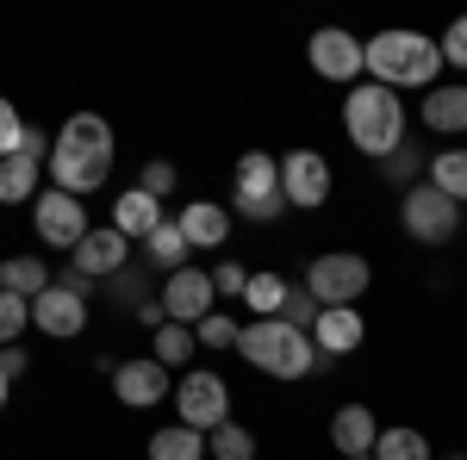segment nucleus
<instances>
[{"label": "nucleus", "mask_w": 467, "mask_h": 460, "mask_svg": "<svg viewBox=\"0 0 467 460\" xmlns=\"http://www.w3.org/2000/svg\"><path fill=\"white\" fill-rule=\"evenodd\" d=\"M19 138H26V125H19V107L0 94V162H6V156H19Z\"/></svg>", "instance_id": "obj_35"}, {"label": "nucleus", "mask_w": 467, "mask_h": 460, "mask_svg": "<svg viewBox=\"0 0 467 460\" xmlns=\"http://www.w3.org/2000/svg\"><path fill=\"white\" fill-rule=\"evenodd\" d=\"M50 149H63V156H81V162H112V125L100 118V112H69Z\"/></svg>", "instance_id": "obj_15"}, {"label": "nucleus", "mask_w": 467, "mask_h": 460, "mask_svg": "<svg viewBox=\"0 0 467 460\" xmlns=\"http://www.w3.org/2000/svg\"><path fill=\"white\" fill-rule=\"evenodd\" d=\"M436 44H442V63L467 69V13H462V19H455V26H449L442 37H436Z\"/></svg>", "instance_id": "obj_37"}, {"label": "nucleus", "mask_w": 467, "mask_h": 460, "mask_svg": "<svg viewBox=\"0 0 467 460\" xmlns=\"http://www.w3.org/2000/svg\"><path fill=\"white\" fill-rule=\"evenodd\" d=\"M175 224L187 237V249H224V237H231V212L218 199H187L175 212Z\"/></svg>", "instance_id": "obj_18"}, {"label": "nucleus", "mask_w": 467, "mask_h": 460, "mask_svg": "<svg viewBox=\"0 0 467 460\" xmlns=\"http://www.w3.org/2000/svg\"><path fill=\"white\" fill-rule=\"evenodd\" d=\"M306 56H312V69L324 81H343V87H356L361 75H368V44L356 32H343V26H318L312 44H306Z\"/></svg>", "instance_id": "obj_9"}, {"label": "nucleus", "mask_w": 467, "mask_h": 460, "mask_svg": "<svg viewBox=\"0 0 467 460\" xmlns=\"http://www.w3.org/2000/svg\"><path fill=\"white\" fill-rule=\"evenodd\" d=\"M32 230H37V243L75 255V249H81V237L94 230V224H88V199L57 193V187H50V193H37V199H32Z\"/></svg>", "instance_id": "obj_8"}, {"label": "nucleus", "mask_w": 467, "mask_h": 460, "mask_svg": "<svg viewBox=\"0 0 467 460\" xmlns=\"http://www.w3.org/2000/svg\"><path fill=\"white\" fill-rule=\"evenodd\" d=\"M26 367H32V361H26V349H19V342H13V349H0V373H6V380H19Z\"/></svg>", "instance_id": "obj_38"}, {"label": "nucleus", "mask_w": 467, "mask_h": 460, "mask_svg": "<svg viewBox=\"0 0 467 460\" xmlns=\"http://www.w3.org/2000/svg\"><path fill=\"white\" fill-rule=\"evenodd\" d=\"M125 261H131V243H125L112 224L88 230V237H81V249L69 255V268L81 274V281H112V274H125Z\"/></svg>", "instance_id": "obj_14"}, {"label": "nucleus", "mask_w": 467, "mask_h": 460, "mask_svg": "<svg viewBox=\"0 0 467 460\" xmlns=\"http://www.w3.org/2000/svg\"><path fill=\"white\" fill-rule=\"evenodd\" d=\"M436 75H442V44L424 32H411V26H387V32L368 37V81H380V87H424L431 94Z\"/></svg>", "instance_id": "obj_1"}, {"label": "nucleus", "mask_w": 467, "mask_h": 460, "mask_svg": "<svg viewBox=\"0 0 467 460\" xmlns=\"http://www.w3.org/2000/svg\"><path fill=\"white\" fill-rule=\"evenodd\" d=\"M374 442H380L374 411H368V404H337V417H330V448L343 460H356V455H374Z\"/></svg>", "instance_id": "obj_19"}, {"label": "nucleus", "mask_w": 467, "mask_h": 460, "mask_svg": "<svg viewBox=\"0 0 467 460\" xmlns=\"http://www.w3.org/2000/svg\"><path fill=\"white\" fill-rule=\"evenodd\" d=\"M380 169H387V180H393L399 193H405V187H418V175H431V162L418 156V143H399V149L387 156V162H380Z\"/></svg>", "instance_id": "obj_30"}, {"label": "nucleus", "mask_w": 467, "mask_h": 460, "mask_svg": "<svg viewBox=\"0 0 467 460\" xmlns=\"http://www.w3.org/2000/svg\"><path fill=\"white\" fill-rule=\"evenodd\" d=\"M318 299H312V292H306V286H293V299H287V312H281V318L293 323V330H306V336H312V323H318Z\"/></svg>", "instance_id": "obj_34"}, {"label": "nucleus", "mask_w": 467, "mask_h": 460, "mask_svg": "<svg viewBox=\"0 0 467 460\" xmlns=\"http://www.w3.org/2000/svg\"><path fill=\"white\" fill-rule=\"evenodd\" d=\"M237 336H244V323L231 318V312H213V318L193 323V342L200 349H237Z\"/></svg>", "instance_id": "obj_31"}, {"label": "nucleus", "mask_w": 467, "mask_h": 460, "mask_svg": "<svg viewBox=\"0 0 467 460\" xmlns=\"http://www.w3.org/2000/svg\"><path fill=\"white\" fill-rule=\"evenodd\" d=\"M26 330H32V299H19V292H0V349H13Z\"/></svg>", "instance_id": "obj_32"}, {"label": "nucleus", "mask_w": 467, "mask_h": 460, "mask_svg": "<svg viewBox=\"0 0 467 460\" xmlns=\"http://www.w3.org/2000/svg\"><path fill=\"white\" fill-rule=\"evenodd\" d=\"M418 118L436 138H462L467 131V81H436L431 94L418 100Z\"/></svg>", "instance_id": "obj_16"}, {"label": "nucleus", "mask_w": 467, "mask_h": 460, "mask_svg": "<svg viewBox=\"0 0 467 460\" xmlns=\"http://www.w3.org/2000/svg\"><path fill=\"white\" fill-rule=\"evenodd\" d=\"M231 199H237V212H244V218L275 224V218L287 212V193H281V156H268V149H244L237 169H231Z\"/></svg>", "instance_id": "obj_4"}, {"label": "nucleus", "mask_w": 467, "mask_h": 460, "mask_svg": "<svg viewBox=\"0 0 467 460\" xmlns=\"http://www.w3.org/2000/svg\"><path fill=\"white\" fill-rule=\"evenodd\" d=\"M374 460H431V435L411 424H393L380 429V442H374Z\"/></svg>", "instance_id": "obj_27"}, {"label": "nucleus", "mask_w": 467, "mask_h": 460, "mask_svg": "<svg viewBox=\"0 0 467 460\" xmlns=\"http://www.w3.org/2000/svg\"><path fill=\"white\" fill-rule=\"evenodd\" d=\"M287 299H293V281L287 274H250V292H244V305H250V318H281L287 312Z\"/></svg>", "instance_id": "obj_22"}, {"label": "nucleus", "mask_w": 467, "mask_h": 460, "mask_svg": "<svg viewBox=\"0 0 467 460\" xmlns=\"http://www.w3.org/2000/svg\"><path fill=\"white\" fill-rule=\"evenodd\" d=\"M44 286H57V274H50V261H44V255H6V261H0V292L37 299Z\"/></svg>", "instance_id": "obj_21"}, {"label": "nucleus", "mask_w": 467, "mask_h": 460, "mask_svg": "<svg viewBox=\"0 0 467 460\" xmlns=\"http://www.w3.org/2000/svg\"><path fill=\"white\" fill-rule=\"evenodd\" d=\"M281 193L299 212H318L324 199H330V162H324L318 149H287L281 156Z\"/></svg>", "instance_id": "obj_12"}, {"label": "nucleus", "mask_w": 467, "mask_h": 460, "mask_svg": "<svg viewBox=\"0 0 467 460\" xmlns=\"http://www.w3.org/2000/svg\"><path fill=\"white\" fill-rule=\"evenodd\" d=\"M112 398H119V404H131V411H150V404L175 398L169 367H162L156 354H131V361H119V367H112Z\"/></svg>", "instance_id": "obj_11"}, {"label": "nucleus", "mask_w": 467, "mask_h": 460, "mask_svg": "<svg viewBox=\"0 0 467 460\" xmlns=\"http://www.w3.org/2000/svg\"><path fill=\"white\" fill-rule=\"evenodd\" d=\"M156 299H162V318H169V323H187V330L218 312L213 274H206V268H193V261H187V268H175V274L162 281V292H156Z\"/></svg>", "instance_id": "obj_10"}, {"label": "nucleus", "mask_w": 467, "mask_h": 460, "mask_svg": "<svg viewBox=\"0 0 467 460\" xmlns=\"http://www.w3.org/2000/svg\"><path fill=\"white\" fill-rule=\"evenodd\" d=\"M399 224H405L411 243L442 249V243H455V230H462V206L449 193H436L431 180H418V187L399 193Z\"/></svg>", "instance_id": "obj_5"}, {"label": "nucleus", "mask_w": 467, "mask_h": 460, "mask_svg": "<svg viewBox=\"0 0 467 460\" xmlns=\"http://www.w3.org/2000/svg\"><path fill=\"white\" fill-rule=\"evenodd\" d=\"M156 224H162V199H150L144 187H131V193L112 199V230H119L125 243H144Z\"/></svg>", "instance_id": "obj_20"}, {"label": "nucleus", "mask_w": 467, "mask_h": 460, "mask_svg": "<svg viewBox=\"0 0 467 460\" xmlns=\"http://www.w3.org/2000/svg\"><path fill=\"white\" fill-rule=\"evenodd\" d=\"M343 131H349V143H356L361 156L387 162L405 143V100H399L393 87H380V81H356L343 94Z\"/></svg>", "instance_id": "obj_3"}, {"label": "nucleus", "mask_w": 467, "mask_h": 460, "mask_svg": "<svg viewBox=\"0 0 467 460\" xmlns=\"http://www.w3.org/2000/svg\"><path fill=\"white\" fill-rule=\"evenodd\" d=\"M206 455L213 460H255V435L244 424H218L213 435H206Z\"/></svg>", "instance_id": "obj_29"}, {"label": "nucleus", "mask_w": 467, "mask_h": 460, "mask_svg": "<svg viewBox=\"0 0 467 460\" xmlns=\"http://www.w3.org/2000/svg\"><path fill=\"white\" fill-rule=\"evenodd\" d=\"M175 424L213 435L218 424H231V386L218 380L213 367H187L175 380Z\"/></svg>", "instance_id": "obj_7"}, {"label": "nucleus", "mask_w": 467, "mask_h": 460, "mask_svg": "<svg viewBox=\"0 0 467 460\" xmlns=\"http://www.w3.org/2000/svg\"><path fill=\"white\" fill-rule=\"evenodd\" d=\"M361 336H368V323H361L356 305H330V312H318V323H312V342H318L324 361H337V354H356Z\"/></svg>", "instance_id": "obj_17"}, {"label": "nucleus", "mask_w": 467, "mask_h": 460, "mask_svg": "<svg viewBox=\"0 0 467 460\" xmlns=\"http://www.w3.org/2000/svg\"><path fill=\"white\" fill-rule=\"evenodd\" d=\"M175 162H162V156H156V162H144V175H138V187H144L150 199H169V193H175Z\"/></svg>", "instance_id": "obj_33"}, {"label": "nucleus", "mask_w": 467, "mask_h": 460, "mask_svg": "<svg viewBox=\"0 0 467 460\" xmlns=\"http://www.w3.org/2000/svg\"><path fill=\"white\" fill-rule=\"evenodd\" d=\"M356 460H374V455H356Z\"/></svg>", "instance_id": "obj_40"}, {"label": "nucleus", "mask_w": 467, "mask_h": 460, "mask_svg": "<svg viewBox=\"0 0 467 460\" xmlns=\"http://www.w3.org/2000/svg\"><path fill=\"white\" fill-rule=\"evenodd\" d=\"M368 281H374V268H368V255H356V249H330V255H318L306 268V292L318 299L324 312L368 299Z\"/></svg>", "instance_id": "obj_6"}, {"label": "nucleus", "mask_w": 467, "mask_h": 460, "mask_svg": "<svg viewBox=\"0 0 467 460\" xmlns=\"http://www.w3.org/2000/svg\"><path fill=\"white\" fill-rule=\"evenodd\" d=\"M6 392H13V380H6V373H0V411H6Z\"/></svg>", "instance_id": "obj_39"}, {"label": "nucleus", "mask_w": 467, "mask_h": 460, "mask_svg": "<svg viewBox=\"0 0 467 460\" xmlns=\"http://www.w3.org/2000/svg\"><path fill=\"white\" fill-rule=\"evenodd\" d=\"M150 460H206V435L187 424H169L150 435Z\"/></svg>", "instance_id": "obj_24"}, {"label": "nucleus", "mask_w": 467, "mask_h": 460, "mask_svg": "<svg viewBox=\"0 0 467 460\" xmlns=\"http://www.w3.org/2000/svg\"><path fill=\"white\" fill-rule=\"evenodd\" d=\"M424 180L462 206V199H467V149H436V156H431V175H424Z\"/></svg>", "instance_id": "obj_28"}, {"label": "nucleus", "mask_w": 467, "mask_h": 460, "mask_svg": "<svg viewBox=\"0 0 467 460\" xmlns=\"http://www.w3.org/2000/svg\"><path fill=\"white\" fill-rule=\"evenodd\" d=\"M213 286H218V299H244V292H250V268H244V261H218Z\"/></svg>", "instance_id": "obj_36"}, {"label": "nucleus", "mask_w": 467, "mask_h": 460, "mask_svg": "<svg viewBox=\"0 0 467 460\" xmlns=\"http://www.w3.org/2000/svg\"><path fill=\"white\" fill-rule=\"evenodd\" d=\"M32 330H44V336H57V342H69V336H81L88 330V299L81 292H69V286H44L32 299Z\"/></svg>", "instance_id": "obj_13"}, {"label": "nucleus", "mask_w": 467, "mask_h": 460, "mask_svg": "<svg viewBox=\"0 0 467 460\" xmlns=\"http://www.w3.org/2000/svg\"><path fill=\"white\" fill-rule=\"evenodd\" d=\"M144 255L156 261V268H162V274H175V268H187V255H193V249H187V237H181L175 218H162V224H156V230L144 237Z\"/></svg>", "instance_id": "obj_23"}, {"label": "nucleus", "mask_w": 467, "mask_h": 460, "mask_svg": "<svg viewBox=\"0 0 467 460\" xmlns=\"http://www.w3.org/2000/svg\"><path fill=\"white\" fill-rule=\"evenodd\" d=\"M462 460H467V455H462Z\"/></svg>", "instance_id": "obj_41"}, {"label": "nucleus", "mask_w": 467, "mask_h": 460, "mask_svg": "<svg viewBox=\"0 0 467 460\" xmlns=\"http://www.w3.org/2000/svg\"><path fill=\"white\" fill-rule=\"evenodd\" d=\"M237 354L250 361L255 373H268V380H306V373H318V342L306 336V330H293L287 318H250L244 323V336H237Z\"/></svg>", "instance_id": "obj_2"}, {"label": "nucleus", "mask_w": 467, "mask_h": 460, "mask_svg": "<svg viewBox=\"0 0 467 460\" xmlns=\"http://www.w3.org/2000/svg\"><path fill=\"white\" fill-rule=\"evenodd\" d=\"M37 180H44V162H26V156H6V162H0V206H19V199H37Z\"/></svg>", "instance_id": "obj_25"}, {"label": "nucleus", "mask_w": 467, "mask_h": 460, "mask_svg": "<svg viewBox=\"0 0 467 460\" xmlns=\"http://www.w3.org/2000/svg\"><path fill=\"white\" fill-rule=\"evenodd\" d=\"M193 349H200V342H193V330H187V323H156V330H150V354H156L162 367H181V373H187Z\"/></svg>", "instance_id": "obj_26"}]
</instances>
